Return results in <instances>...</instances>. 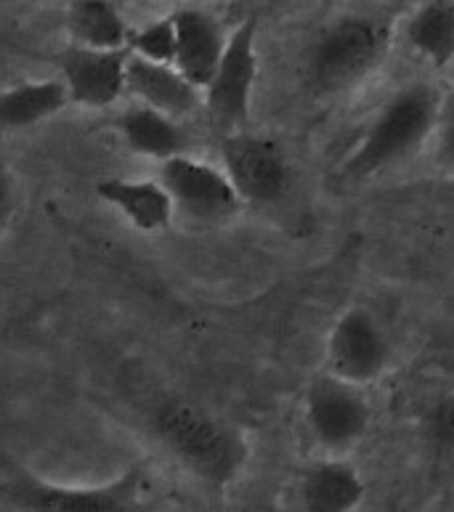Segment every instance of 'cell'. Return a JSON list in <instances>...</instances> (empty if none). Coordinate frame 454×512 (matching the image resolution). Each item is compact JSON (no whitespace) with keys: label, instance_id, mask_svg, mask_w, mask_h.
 Returning <instances> with one entry per match:
<instances>
[{"label":"cell","instance_id":"obj_20","mask_svg":"<svg viewBox=\"0 0 454 512\" xmlns=\"http://www.w3.org/2000/svg\"><path fill=\"white\" fill-rule=\"evenodd\" d=\"M433 160L439 170L454 176V91H444L439 117H436V130H433Z\"/></svg>","mask_w":454,"mask_h":512},{"label":"cell","instance_id":"obj_16","mask_svg":"<svg viewBox=\"0 0 454 512\" xmlns=\"http://www.w3.org/2000/svg\"><path fill=\"white\" fill-rule=\"evenodd\" d=\"M72 104L64 80H27L0 96V123L6 130H24L59 115Z\"/></svg>","mask_w":454,"mask_h":512},{"label":"cell","instance_id":"obj_12","mask_svg":"<svg viewBox=\"0 0 454 512\" xmlns=\"http://www.w3.org/2000/svg\"><path fill=\"white\" fill-rule=\"evenodd\" d=\"M128 93H133L141 104L162 109L178 120L205 107V91L194 85L176 64L152 62L139 54H131L128 62Z\"/></svg>","mask_w":454,"mask_h":512},{"label":"cell","instance_id":"obj_10","mask_svg":"<svg viewBox=\"0 0 454 512\" xmlns=\"http://www.w3.org/2000/svg\"><path fill=\"white\" fill-rule=\"evenodd\" d=\"M131 46L88 48L70 43L59 54L62 80L70 88L72 104L101 109L115 104L128 91V62Z\"/></svg>","mask_w":454,"mask_h":512},{"label":"cell","instance_id":"obj_5","mask_svg":"<svg viewBox=\"0 0 454 512\" xmlns=\"http://www.w3.org/2000/svg\"><path fill=\"white\" fill-rule=\"evenodd\" d=\"M372 422L370 398L330 369L316 375L306 388V428L316 444L330 454H346L364 441Z\"/></svg>","mask_w":454,"mask_h":512},{"label":"cell","instance_id":"obj_3","mask_svg":"<svg viewBox=\"0 0 454 512\" xmlns=\"http://www.w3.org/2000/svg\"><path fill=\"white\" fill-rule=\"evenodd\" d=\"M391 27L375 16L343 14L332 19L306 54V85L319 99L354 91L385 62Z\"/></svg>","mask_w":454,"mask_h":512},{"label":"cell","instance_id":"obj_11","mask_svg":"<svg viewBox=\"0 0 454 512\" xmlns=\"http://www.w3.org/2000/svg\"><path fill=\"white\" fill-rule=\"evenodd\" d=\"M173 16L178 30L176 67L205 91V85L213 80L218 64L224 59L229 35L224 24L197 3H184L173 11Z\"/></svg>","mask_w":454,"mask_h":512},{"label":"cell","instance_id":"obj_19","mask_svg":"<svg viewBox=\"0 0 454 512\" xmlns=\"http://www.w3.org/2000/svg\"><path fill=\"white\" fill-rule=\"evenodd\" d=\"M131 51L139 56H147L152 62L176 64L178 56V30L176 16L168 14L162 19L144 24L139 30H133Z\"/></svg>","mask_w":454,"mask_h":512},{"label":"cell","instance_id":"obj_2","mask_svg":"<svg viewBox=\"0 0 454 512\" xmlns=\"http://www.w3.org/2000/svg\"><path fill=\"white\" fill-rule=\"evenodd\" d=\"M154 436L210 486H229L247 465V441L231 422L189 398H165L152 414Z\"/></svg>","mask_w":454,"mask_h":512},{"label":"cell","instance_id":"obj_9","mask_svg":"<svg viewBox=\"0 0 454 512\" xmlns=\"http://www.w3.org/2000/svg\"><path fill=\"white\" fill-rule=\"evenodd\" d=\"M160 181L176 202V210L194 221H224L245 205L226 170L194 160L189 154L162 162Z\"/></svg>","mask_w":454,"mask_h":512},{"label":"cell","instance_id":"obj_18","mask_svg":"<svg viewBox=\"0 0 454 512\" xmlns=\"http://www.w3.org/2000/svg\"><path fill=\"white\" fill-rule=\"evenodd\" d=\"M407 40L436 69L454 67V0H425L407 19Z\"/></svg>","mask_w":454,"mask_h":512},{"label":"cell","instance_id":"obj_8","mask_svg":"<svg viewBox=\"0 0 454 512\" xmlns=\"http://www.w3.org/2000/svg\"><path fill=\"white\" fill-rule=\"evenodd\" d=\"M391 367V340L370 308L354 306L335 319L327 337V369L354 385L378 383Z\"/></svg>","mask_w":454,"mask_h":512},{"label":"cell","instance_id":"obj_1","mask_svg":"<svg viewBox=\"0 0 454 512\" xmlns=\"http://www.w3.org/2000/svg\"><path fill=\"white\" fill-rule=\"evenodd\" d=\"M444 91L439 85L415 80L388 96L364 128L354 149L338 162V178L364 181L415 157L436 130Z\"/></svg>","mask_w":454,"mask_h":512},{"label":"cell","instance_id":"obj_7","mask_svg":"<svg viewBox=\"0 0 454 512\" xmlns=\"http://www.w3.org/2000/svg\"><path fill=\"white\" fill-rule=\"evenodd\" d=\"M258 19L247 16L229 35V46L218 64L216 75L205 85V109L210 123L224 133L242 130L250 123L255 77H258Z\"/></svg>","mask_w":454,"mask_h":512},{"label":"cell","instance_id":"obj_21","mask_svg":"<svg viewBox=\"0 0 454 512\" xmlns=\"http://www.w3.org/2000/svg\"><path fill=\"white\" fill-rule=\"evenodd\" d=\"M428 436L439 449L454 451V390L436 398L428 412Z\"/></svg>","mask_w":454,"mask_h":512},{"label":"cell","instance_id":"obj_14","mask_svg":"<svg viewBox=\"0 0 454 512\" xmlns=\"http://www.w3.org/2000/svg\"><path fill=\"white\" fill-rule=\"evenodd\" d=\"M367 483L346 459H319L303 473L301 502L314 512H348L362 505Z\"/></svg>","mask_w":454,"mask_h":512},{"label":"cell","instance_id":"obj_4","mask_svg":"<svg viewBox=\"0 0 454 512\" xmlns=\"http://www.w3.org/2000/svg\"><path fill=\"white\" fill-rule=\"evenodd\" d=\"M144 470L139 465L101 486H62L38 478L24 467H11L6 478V505L16 510L48 512H123L139 507Z\"/></svg>","mask_w":454,"mask_h":512},{"label":"cell","instance_id":"obj_17","mask_svg":"<svg viewBox=\"0 0 454 512\" xmlns=\"http://www.w3.org/2000/svg\"><path fill=\"white\" fill-rule=\"evenodd\" d=\"M72 43L88 48L131 46L133 27L112 0H72L64 16Z\"/></svg>","mask_w":454,"mask_h":512},{"label":"cell","instance_id":"obj_6","mask_svg":"<svg viewBox=\"0 0 454 512\" xmlns=\"http://www.w3.org/2000/svg\"><path fill=\"white\" fill-rule=\"evenodd\" d=\"M221 160L239 197L250 205H277L293 186V165L279 141L250 130H231L221 141Z\"/></svg>","mask_w":454,"mask_h":512},{"label":"cell","instance_id":"obj_13","mask_svg":"<svg viewBox=\"0 0 454 512\" xmlns=\"http://www.w3.org/2000/svg\"><path fill=\"white\" fill-rule=\"evenodd\" d=\"M107 205L117 207L133 229L144 234H160L173 223L176 202L162 181H128V178H107L96 184Z\"/></svg>","mask_w":454,"mask_h":512},{"label":"cell","instance_id":"obj_15","mask_svg":"<svg viewBox=\"0 0 454 512\" xmlns=\"http://www.w3.org/2000/svg\"><path fill=\"white\" fill-rule=\"evenodd\" d=\"M117 130L131 152L152 157V160L165 162L170 157L186 154L189 149V136L178 125V117L149 107V104H136V107L125 109L123 115L117 117Z\"/></svg>","mask_w":454,"mask_h":512},{"label":"cell","instance_id":"obj_22","mask_svg":"<svg viewBox=\"0 0 454 512\" xmlns=\"http://www.w3.org/2000/svg\"><path fill=\"white\" fill-rule=\"evenodd\" d=\"M181 3H205V0H181Z\"/></svg>","mask_w":454,"mask_h":512}]
</instances>
